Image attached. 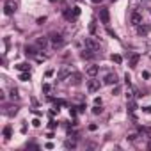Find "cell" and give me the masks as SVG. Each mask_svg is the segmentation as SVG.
Wrapping results in <instances>:
<instances>
[{"label": "cell", "mask_w": 151, "mask_h": 151, "mask_svg": "<svg viewBox=\"0 0 151 151\" xmlns=\"http://www.w3.org/2000/svg\"><path fill=\"white\" fill-rule=\"evenodd\" d=\"M16 9H18V4L14 2V0H6V2H4V13H6L7 16L14 14Z\"/></svg>", "instance_id": "obj_2"}, {"label": "cell", "mask_w": 151, "mask_h": 151, "mask_svg": "<svg viewBox=\"0 0 151 151\" xmlns=\"http://www.w3.org/2000/svg\"><path fill=\"white\" fill-rule=\"evenodd\" d=\"M45 75H46V78H50V77H52V75H53V71H52V69H48V71H46Z\"/></svg>", "instance_id": "obj_32"}, {"label": "cell", "mask_w": 151, "mask_h": 151, "mask_svg": "<svg viewBox=\"0 0 151 151\" xmlns=\"http://www.w3.org/2000/svg\"><path fill=\"white\" fill-rule=\"evenodd\" d=\"M91 2H94V4H101L103 0H91Z\"/></svg>", "instance_id": "obj_37"}, {"label": "cell", "mask_w": 151, "mask_h": 151, "mask_svg": "<svg viewBox=\"0 0 151 151\" xmlns=\"http://www.w3.org/2000/svg\"><path fill=\"white\" fill-rule=\"evenodd\" d=\"M128 107H130V112H133V110L137 109V105H135L133 101H130V103H128Z\"/></svg>", "instance_id": "obj_27"}, {"label": "cell", "mask_w": 151, "mask_h": 151, "mask_svg": "<svg viewBox=\"0 0 151 151\" xmlns=\"http://www.w3.org/2000/svg\"><path fill=\"white\" fill-rule=\"evenodd\" d=\"M112 2H116V0H112Z\"/></svg>", "instance_id": "obj_40"}, {"label": "cell", "mask_w": 151, "mask_h": 151, "mask_svg": "<svg viewBox=\"0 0 151 151\" xmlns=\"http://www.w3.org/2000/svg\"><path fill=\"white\" fill-rule=\"evenodd\" d=\"M48 41H50V37H46V36H39V37L36 39V45H37L39 48H43V50H45V48L48 46Z\"/></svg>", "instance_id": "obj_7"}, {"label": "cell", "mask_w": 151, "mask_h": 151, "mask_svg": "<svg viewBox=\"0 0 151 151\" xmlns=\"http://www.w3.org/2000/svg\"><path fill=\"white\" fill-rule=\"evenodd\" d=\"M94 55H96V52H93V50H89V48H86V50L80 53V57H82V59H93Z\"/></svg>", "instance_id": "obj_13"}, {"label": "cell", "mask_w": 151, "mask_h": 151, "mask_svg": "<svg viewBox=\"0 0 151 151\" xmlns=\"http://www.w3.org/2000/svg\"><path fill=\"white\" fill-rule=\"evenodd\" d=\"M119 93H121V87H119V86H116V87H114V91H112V94L116 96V94H119Z\"/></svg>", "instance_id": "obj_26"}, {"label": "cell", "mask_w": 151, "mask_h": 151, "mask_svg": "<svg viewBox=\"0 0 151 151\" xmlns=\"http://www.w3.org/2000/svg\"><path fill=\"white\" fill-rule=\"evenodd\" d=\"M71 73H73V71H71V68L64 66V68H62V69L59 71V75H57V78H59V80H66V78H69V77H71Z\"/></svg>", "instance_id": "obj_5"}, {"label": "cell", "mask_w": 151, "mask_h": 151, "mask_svg": "<svg viewBox=\"0 0 151 151\" xmlns=\"http://www.w3.org/2000/svg\"><path fill=\"white\" fill-rule=\"evenodd\" d=\"M107 34H109V36H112V37H117V36H116V32H114L112 29H107Z\"/></svg>", "instance_id": "obj_29"}, {"label": "cell", "mask_w": 151, "mask_h": 151, "mask_svg": "<svg viewBox=\"0 0 151 151\" xmlns=\"http://www.w3.org/2000/svg\"><path fill=\"white\" fill-rule=\"evenodd\" d=\"M96 128H98V126H96V124H89V130H91V132H94V130H96Z\"/></svg>", "instance_id": "obj_35"}, {"label": "cell", "mask_w": 151, "mask_h": 151, "mask_svg": "<svg viewBox=\"0 0 151 151\" xmlns=\"http://www.w3.org/2000/svg\"><path fill=\"white\" fill-rule=\"evenodd\" d=\"M64 147L66 149H75V147H77V142H75V140H66L64 142Z\"/></svg>", "instance_id": "obj_18"}, {"label": "cell", "mask_w": 151, "mask_h": 151, "mask_svg": "<svg viewBox=\"0 0 151 151\" xmlns=\"http://www.w3.org/2000/svg\"><path fill=\"white\" fill-rule=\"evenodd\" d=\"M25 53L32 57V55H36L37 52H36V48H34V46H29V45H27V46H25Z\"/></svg>", "instance_id": "obj_19"}, {"label": "cell", "mask_w": 151, "mask_h": 151, "mask_svg": "<svg viewBox=\"0 0 151 151\" xmlns=\"http://www.w3.org/2000/svg\"><path fill=\"white\" fill-rule=\"evenodd\" d=\"M50 91H52V86H50V84H43V93H45V94H48Z\"/></svg>", "instance_id": "obj_23"}, {"label": "cell", "mask_w": 151, "mask_h": 151, "mask_svg": "<svg viewBox=\"0 0 151 151\" xmlns=\"http://www.w3.org/2000/svg\"><path fill=\"white\" fill-rule=\"evenodd\" d=\"M32 124H34V126H37V128H39V126H41V121H39V119H34V121H32Z\"/></svg>", "instance_id": "obj_31"}, {"label": "cell", "mask_w": 151, "mask_h": 151, "mask_svg": "<svg viewBox=\"0 0 151 151\" xmlns=\"http://www.w3.org/2000/svg\"><path fill=\"white\" fill-rule=\"evenodd\" d=\"M101 112H103V109H101V105H96V107L93 109V114H96V116H98V114H101Z\"/></svg>", "instance_id": "obj_24"}, {"label": "cell", "mask_w": 151, "mask_h": 151, "mask_svg": "<svg viewBox=\"0 0 151 151\" xmlns=\"http://www.w3.org/2000/svg\"><path fill=\"white\" fill-rule=\"evenodd\" d=\"M98 71H100V66H96V64H91L87 68V75H89V77H96Z\"/></svg>", "instance_id": "obj_12"}, {"label": "cell", "mask_w": 151, "mask_h": 151, "mask_svg": "<svg viewBox=\"0 0 151 151\" xmlns=\"http://www.w3.org/2000/svg\"><path fill=\"white\" fill-rule=\"evenodd\" d=\"M73 16H75V18L80 16V7H73Z\"/></svg>", "instance_id": "obj_25"}, {"label": "cell", "mask_w": 151, "mask_h": 151, "mask_svg": "<svg viewBox=\"0 0 151 151\" xmlns=\"http://www.w3.org/2000/svg\"><path fill=\"white\" fill-rule=\"evenodd\" d=\"M147 147H149V149H151V142H149V144H147Z\"/></svg>", "instance_id": "obj_38"}, {"label": "cell", "mask_w": 151, "mask_h": 151, "mask_svg": "<svg viewBox=\"0 0 151 151\" xmlns=\"http://www.w3.org/2000/svg\"><path fill=\"white\" fill-rule=\"evenodd\" d=\"M142 110H144V112H151V107H144Z\"/></svg>", "instance_id": "obj_36"}, {"label": "cell", "mask_w": 151, "mask_h": 151, "mask_svg": "<svg viewBox=\"0 0 151 151\" xmlns=\"http://www.w3.org/2000/svg\"><path fill=\"white\" fill-rule=\"evenodd\" d=\"M9 96H11L13 100H18V89H14V87H13V89L9 91Z\"/></svg>", "instance_id": "obj_22"}, {"label": "cell", "mask_w": 151, "mask_h": 151, "mask_svg": "<svg viewBox=\"0 0 151 151\" xmlns=\"http://www.w3.org/2000/svg\"><path fill=\"white\" fill-rule=\"evenodd\" d=\"M140 23H142V14L140 13H132V25L139 27Z\"/></svg>", "instance_id": "obj_9"}, {"label": "cell", "mask_w": 151, "mask_h": 151, "mask_svg": "<svg viewBox=\"0 0 151 151\" xmlns=\"http://www.w3.org/2000/svg\"><path fill=\"white\" fill-rule=\"evenodd\" d=\"M45 147H46V149H52V147H53V144H52V142H46V144H45Z\"/></svg>", "instance_id": "obj_34"}, {"label": "cell", "mask_w": 151, "mask_h": 151, "mask_svg": "<svg viewBox=\"0 0 151 151\" xmlns=\"http://www.w3.org/2000/svg\"><path fill=\"white\" fill-rule=\"evenodd\" d=\"M137 137H139V135H137V133H130V135H128V140H135V139H137Z\"/></svg>", "instance_id": "obj_30"}, {"label": "cell", "mask_w": 151, "mask_h": 151, "mask_svg": "<svg viewBox=\"0 0 151 151\" xmlns=\"http://www.w3.org/2000/svg\"><path fill=\"white\" fill-rule=\"evenodd\" d=\"M87 91H89V93L100 91V82H98V80H89V82H87Z\"/></svg>", "instance_id": "obj_8"}, {"label": "cell", "mask_w": 151, "mask_h": 151, "mask_svg": "<svg viewBox=\"0 0 151 151\" xmlns=\"http://www.w3.org/2000/svg\"><path fill=\"white\" fill-rule=\"evenodd\" d=\"M84 46H86V48H89V50H93V52H100V43H98L94 37H86Z\"/></svg>", "instance_id": "obj_3"}, {"label": "cell", "mask_w": 151, "mask_h": 151, "mask_svg": "<svg viewBox=\"0 0 151 151\" xmlns=\"http://www.w3.org/2000/svg\"><path fill=\"white\" fill-rule=\"evenodd\" d=\"M139 60H140V55L139 53H132L130 55V68H137Z\"/></svg>", "instance_id": "obj_11"}, {"label": "cell", "mask_w": 151, "mask_h": 151, "mask_svg": "<svg viewBox=\"0 0 151 151\" xmlns=\"http://www.w3.org/2000/svg\"><path fill=\"white\" fill-rule=\"evenodd\" d=\"M50 43H52L53 48H62V46H64V37H62L60 34L53 32V34H50Z\"/></svg>", "instance_id": "obj_1"}, {"label": "cell", "mask_w": 151, "mask_h": 151, "mask_svg": "<svg viewBox=\"0 0 151 151\" xmlns=\"http://www.w3.org/2000/svg\"><path fill=\"white\" fill-rule=\"evenodd\" d=\"M100 22L103 25H109L110 23V13H109V9H105V7L100 9Z\"/></svg>", "instance_id": "obj_4"}, {"label": "cell", "mask_w": 151, "mask_h": 151, "mask_svg": "<svg viewBox=\"0 0 151 151\" xmlns=\"http://www.w3.org/2000/svg\"><path fill=\"white\" fill-rule=\"evenodd\" d=\"M14 68H16L18 71H29V64H27V62H20V64H16Z\"/></svg>", "instance_id": "obj_17"}, {"label": "cell", "mask_w": 151, "mask_h": 151, "mask_svg": "<svg viewBox=\"0 0 151 151\" xmlns=\"http://www.w3.org/2000/svg\"><path fill=\"white\" fill-rule=\"evenodd\" d=\"M11 133H13V130H11V126L7 124V126L4 128V137H6V139H9V137H11Z\"/></svg>", "instance_id": "obj_21"}, {"label": "cell", "mask_w": 151, "mask_h": 151, "mask_svg": "<svg viewBox=\"0 0 151 151\" xmlns=\"http://www.w3.org/2000/svg\"><path fill=\"white\" fill-rule=\"evenodd\" d=\"M110 59H112V60H114L116 64H121V62H123V57H121V55H117V53H114V55H112Z\"/></svg>", "instance_id": "obj_20"}, {"label": "cell", "mask_w": 151, "mask_h": 151, "mask_svg": "<svg viewBox=\"0 0 151 151\" xmlns=\"http://www.w3.org/2000/svg\"><path fill=\"white\" fill-rule=\"evenodd\" d=\"M89 30H91V34H94V32H96V25L91 23V25H89Z\"/></svg>", "instance_id": "obj_28"}, {"label": "cell", "mask_w": 151, "mask_h": 151, "mask_svg": "<svg viewBox=\"0 0 151 151\" xmlns=\"http://www.w3.org/2000/svg\"><path fill=\"white\" fill-rule=\"evenodd\" d=\"M139 132H140V133H146V135L151 139V126H139Z\"/></svg>", "instance_id": "obj_15"}, {"label": "cell", "mask_w": 151, "mask_h": 151, "mask_svg": "<svg viewBox=\"0 0 151 151\" xmlns=\"http://www.w3.org/2000/svg\"><path fill=\"white\" fill-rule=\"evenodd\" d=\"M52 2H55V0H52Z\"/></svg>", "instance_id": "obj_39"}, {"label": "cell", "mask_w": 151, "mask_h": 151, "mask_svg": "<svg viewBox=\"0 0 151 151\" xmlns=\"http://www.w3.org/2000/svg\"><path fill=\"white\" fill-rule=\"evenodd\" d=\"M69 80L73 82V86H78V84L82 82V75H80V73H71V77H69Z\"/></svg>", "instance_id": "obj_10"}, {"label": "cell", "mask_w": 151, "mask_h": 151, "mask_svg": "<svg viewBox=\"0 0 151 151\" xmlns=\"http://www.w3.org/2000/svg\"><path fill=\"white\" fill-rule=\"evenodd\" d=\"M103 82H105L107 86H116V84H117V75H116V73H109Z\"/></svg>", "instance_id": "obj_6"}, {"label": "cell", "mask_w": 151, "mask_h": 151, "mask_svg": "<svg viewBox=\"0 0 151 151\" xmlns=\"http://www.w3.org/2000/svg\"><path fill=\"white\" fill-rule=\"evenodd\" d=\"M18 78H20L22 82H29V80H30V73H29V71H22Z\"/></svg>", "instance_id": "obj_14"}, {"label": "cell", "mask_w": 151, "mask_h": 151, "mask_svg": "<svg viewBox=\"0 0 151 151\" xmlns=\"http://www.w3.org/2000/svg\"><path fill=\"white\" fill-rule=\"evenodd\" d=\"M45 22H46V18H45V16H43V18H39V20H37V23H39V25H43V23H45Z\"/></svg>", "instance_id": "obj_33"}, {"label": "cell", "mask_w": 151, "mask_h": 151, "mask_svg": "<svg viewBox=\"0 0 151 151\" xmlns=\"http://www.w3.org/2000/svg\"><path fill=\"white\" fill-rule=\"evenodd\" d=\"M137 34H139V36H146V34H147V27H146V25H139V27H137Z\"/></svg>", "instance_id": "obj_16"}]
</instances>
